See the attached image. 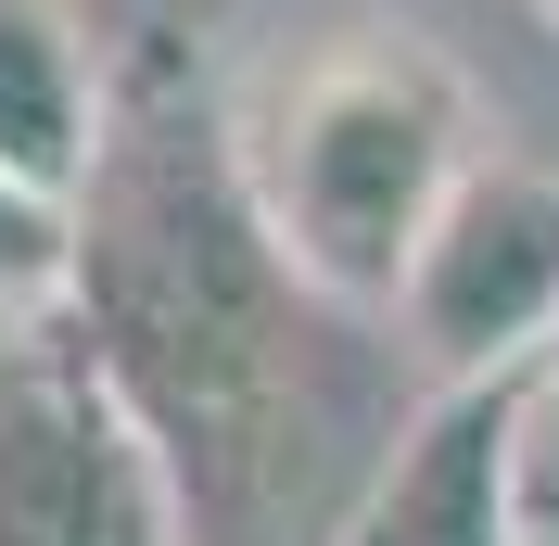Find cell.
Wrapping results in <instances>:
<instances>
[{"instance_id": "1", "label": "cell", "mask_w": 559, "mask_h": 546, "mask_svg": "<svg viewBox=\"0 0 559 546\" xmlns=\"http://www.w3.org/2000/svg\"><path fill=\"white\" fill-rule=\"evenodd\" d=\"M64 318L90 331V356L140 407V432L166 444L178 496H191V546L344 534V509L318 496L331 394H318V343H306V318L331 306L267 241L229 103H204V76L166 38L115 64V128H103L90 191H76Z\"/></svg>"}, {"instance_id": "2", "label": "cell", "mask_w": 559, "mask_h": 546, "mask_svg": "<svg viewBox=\"0 0 559 546\" xmlns=\"http://www.w3.org/2000/svg\"><path fill=\"white\" fill-rule=\"evenodd\" d=\"M229 140H242V191L267 216V241L293 254V280L331 318L394 331V293H407L445 191L484 153V115H471V76L445 51L331 38L306 64H280L267 90H242Z\"/></svg>"}, {"instance_id": "3", "label": "cell", "mask_w": 559, "mask_h": 546, "mask_svg": "<svg viewBox=\"0 0 559 546\" xmlns=\"http://www.w3.org/2000/svg\"><path fill=\"white\" fill-rule=\"evenodd\" d=\"M0 546H191L166 444L103 381L76 318L26 369H0Z\"/></svg>"}, {"instance_id": "4", "label": "cell", "mask_w": 559, "mask_h": 546, "mask_svg": "<svg viewBox=\"0 0 559 546\" xmlns=\"http://www.w3.org/2000/svg\"><path fill=\"white\" fill-rule=\"evenodd\" d=\"M394 343L419 356L432 394L522 381L559 343V166L547 153H471V178L445 191L407 293H394Z\"/></svg>"}, {"instance_id": "5", "label": "cell", "mask_w": 559, "mask_h": 546, "mask_svg": "<svg viewBox=\"0 0 559 546\" xmlns=\"http://www.w3.org/2000/svg\"><path fill=\"white\" fill-rule=\"evenodd\" d=\"M115 128V64L76 26V0H0V166L76 204Z\"/></svg>"}, {"instance_id": "6", "label": "cell", "mask_w": 559, "mask_h": 546, "mask_svg": "<svg viewBox=\"0 0 559 546\" xmlns=\"http://www.w3.org/2000/svg\"><path fill=\"white\" fill-rule=\"evenodd\" d=\"M64 280H76V204H51V191H26L0 166V293L64 306Z\"/></svg>"}, {"instance_id": "7", "label": "cell", "mask_w": 559, "mask_h": 546, "mask_svg": "<svg viewBox=\"0 0 559 546\" xmlns=\"http://www.w3.org/2000/svg\"><path fill=\"white\" fill-rule=\"evenodd\" d=\"M509 496H522V546H559V356L509 381Z\"/></svg>"}, {"instance_id": "8", "label": "cell", "mask_w": 559, "mask_h": 546, "mask_svg": "<svg viewBox=\"0 0 559 546\" xmlns=\"http://www.w3.org/2000/svg\"><path fill=\"white\" fill-rule=\"evenodd\" d=\"M51 331H64V306H26V293H0V369H26Z\"/></svg>"}, {"instance_id": "9", "label": "cell", "mask_w": 559, "mask_h": 546, "mask_svg": "<svg viewBox=\"0 0 559 546\" xmlns=\"http://www.w3.org/2000/svg\"><path fill=\"white\" fill-rule=\"evenodd\" d=\"M534 13H547V26H559V0H534Z\"/></svg>"}]
</instances>
